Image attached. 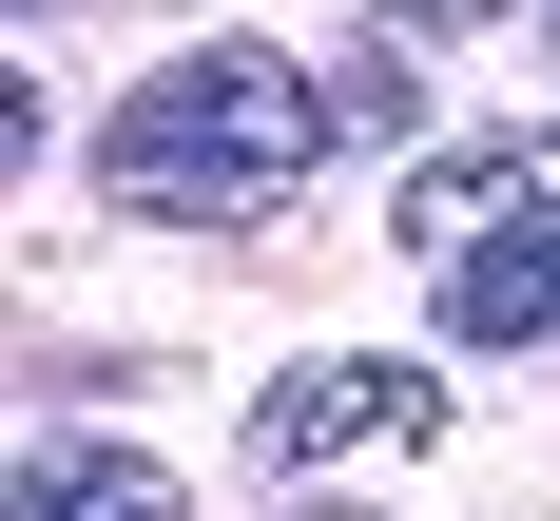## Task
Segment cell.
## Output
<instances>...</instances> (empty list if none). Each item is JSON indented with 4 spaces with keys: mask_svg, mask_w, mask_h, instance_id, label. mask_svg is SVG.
I'll list each match as a JSON object with an SVG mask.
<instances>
[{
    "mask_svg": "<svg viewBox=\"0 0 560 521\" xmlns=\"http://www.w3.org/2000/svg\"><path fill=\"white\" fill-rule=\"evenodd\" d=\"M329 116H348V97H329L290 39H194V58H155V78L97 116V193L155 213V232H252V213L310 193Z\"/></svg>",
    "mask_w": 560,
    "mask_h": 521,
    "instance_id": "cell-1",
    "label": "cell"
},
{
    "mask_svg": "<svg viewBox=\"0 0 560 521\" xmlns=\"http://www.w3.org/2000/svg\"><path fill=\"white\" fill-rule=\"evenodd\" d=\"M445 445V367L425 347H310L252 387V463L271 483H348V463H425Z\"/></svg>",
    "mask_w": 560,
    "mask_h": 521,
    "instance_id": "cell-2",
    "label": "cell"
},
{
    "mask_svg": "<svg viewBox=\"0 0 560 521\" xmlns=\"http://www.w3.org/2000/svg\"><path fill=\"white\" fill-rule=\"evenodd\" d=\"M560 213V116H503V135H425V174H406V251L445 271V251H483V232Z\"/></svg>",
    "mask_w": 560,
    "mask_h": 521,
    "instance_id": "cell-3",
    "label": "cell"
},
{
    "mask_svg": "<svg viewBox=\"0 0 560 521\" xmlns=\"http://www.w3.org/2000/svg\"><path fill=\"white\" fill-rule=\"evenodd\" d=\"M445 347H483V367L560 347V213H522V232H483V251H445Z\"/></svg>",
    "mask_w": 560,
    "mask_h": 521,
    "instance_id": "cell-4",
    "label": "cell"
},
{
    "mask_svg": "<svg viewBox=\"0 0 560 521\" xmlns=\"http://www.w3.org/2000/svg\"><path fill=\"white\" fill-rule=\"evenodd\" d=\"M0 521H194V502H174V463H155V445H116V425H58V445H20Z\"/></svg>",
    "mask_w": 560,
    "mask_h": 521,
    "instance_id": "cell-5",
    "label": "cell"
},
{
    "mask_svg": "<svg viewBox=\"0 0 560 521\" xmlns=\"http://www.w3.org/2000/svg\"><path fill=\"white\" fill-rule=\"evenodd\" d=\"M406 39H483V20H503V0H387Z\"/></svg>",
    "mask_w": 560,
    "mask_h": 521,
    "instance_id": "cell-6",
    "label": "cell"
},
{
    "mask_svg": "<svg viewBox=\"0 0 560 521\" xmlns=\"http://www.w3.org/2000/svg\"><path fill=\"white\" fill-rule=\"evenodd\" d=\"M39 20H78V0H39Z\"/></svg>",
    "mask_w": 560,
    "mask_h": 521,
    "instance_id": "cell-7",
    "label": "cell"
},
{
    "mask_svg": "<svg viewBox=\"0 0 560 521\" xmlns=\"http://www.w3.org/2000/svg\"><path fill=\"white\" fill-rule=\"evenodd\" d=\"M541 39H560V0H541Z\"/></svg>",
    "mask_w": 560,
    "mask_h": 521,
    "instance_id": "cell-8",
    "label": "cell"
}]
</instances>
